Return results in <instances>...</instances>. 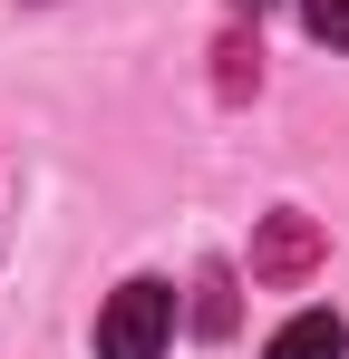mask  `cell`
<instances>
[{
  "label": "cell",
  "instance_id": "6da1fadb",
  "mask_svg": "<svg viewBox=\"0 0 349 359\" xmlns=\"http://www.w3.org/2000/svg\"><path fill=\"white\" fill-rule=\"evenodd\" d=\"M174 340V292L165 282H116L97 311V359H165Z\"/></svg>",
  "mask_w": 349,
  "mask_h": 359
},
{
  "label": "cell",
  "instance_id": "7a4b0ae2",
  "mask_svg": "<svg viewBox=\"0 0 349 359\" xmlns=\"http://www.w3.org/2000/svg\"><path fill=\"white\" fill-rule=\"evenodd\" d=\"M320 272V224L310 214H272L252 243V282H310Z\"/></svg>",
  "mask_w": 349,
  "mask_h": 359
},
{
  "label": "cell",
  "instance_id": "3957f363",
  "mask_svg": "<svg viewBox=\"0 0 349 359\" xmlns=\"http://www.w3.org/2000/svg\"><path fill=\"white\" fill-rule=\"evenodd\" d=\"M262 359H349L340 311H291L282 330H272V350H262Z\"/></svg>",
  "mask_w": 349,
  "mask_h": 359
},
{
  "label": "cell",
  "instance_id": "277c9868",
  "mask_svg": "<svg viewBox=\"0 0 349 359\" xmlns=\"http://www.w3.org/2000/svg\"><path fill=\"white\" fill-rule=\"evenodd\" d=\"M301 20H310L320 49H349V0H301Z\"/></svg>",
  "mask_w": 349,
  "mask_h": 359
},
{
  "label": "cell",
  "instance_id": "5b68a950",
  "mask_svg": "<svg viewBox=\"0 0 349 359\" xmlns=\"http://www.w3.org/2000/svg\"><path fill=\"white\" fill-rule=\"evenodd\" d=\"M233 10H272V0H233Z\"/></svg>",
  "mask_w": 349,
  "mask_h": 359
}]
</instances>
